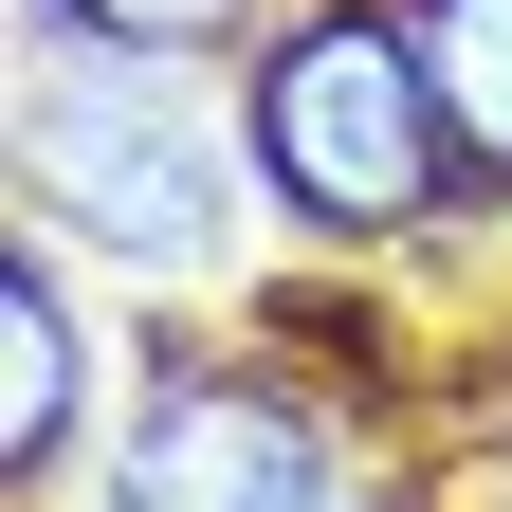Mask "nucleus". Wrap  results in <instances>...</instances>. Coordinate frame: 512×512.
Wrapping results in <instances>:
<instances>
[{"mask_svg": "<svg viewBox=\"0 0 512 512\" xmlns=\"http://www.w3.org/2000/svg\"><path fill=\"white\" fill-rule=\"evenodd\" d=\"M403 37H421L439 128H458V183L512 202V0H403Z\"/></svg>", "mask_w": 512, "mask_h": 512, "instance_id": "39448f33", "label": "nucleus"}, {"mask_svg": "<svg viewBox=\"0 0 512 512\" xmlns=\"http://www.w3.org/2000/svg\"><path fill=\"white\" fill-rule=\"evenodd\" d=\"M19 202H37L55 238L128 256V275H202V256L238 238V165H220L202 55L37 37V55H19Z\"/></svg>", "mask_w": 512, "mask_h": 512, "instance_id": "f257e3e1", "label": "nucleus"}, {"mask_svg": "<svg viewBox=\"0 0 512 512\" xmlns=\"http://www.w3.org/2000/svg\"><path fill=\"white\" fill-rule=\"evenodd\" d=\"M238 165L275 183L311 238H421L458 202V128L421 92L403 0H293L238 74Z\"/></svg>", "mask_w": 512, "mask_h": 512, "instance_id": "f03ea898", "label": "nucleus"}, {"mask_svg": "<svg viewBox=\"0 0 512 512\" xmlns=\"http://www.w3.org/2000/svg\"><path fill=\"white\" fill-rule=\"evenodd\" d=\"M74 421H92V330H74V293H55V256L19 238V275H0V476H55L74 458Z\"/></svg>", "mask_w": 512, "mask_h": 512, "instance_id": "20e7f679", "label": "nucleus"}, {"mask_svg": "<svg viewBox=\"0 0 512 512\" xmlns=\"http://www.w3.org/2000/svg\"><path fill=\"white\" fill-rule=\"evenodd\" d=\"M330 512H421V494L403 476H330Z\"/></svg>", "mask_w": 512, "mask_h": 512, "instance_id": "0eeeda50", "label": "nucleus"}, {"mask_svg": "<svg viewBox=\"0 0 512 512\" xmlns=\"http://www.w3.org/2000/svg\"><path fill=\"white\" fill-rule=\"evenodd\" d=\"M330 421L293 403L275 366H220V348H165L147 421L110 458V512H330Z\"/></svg>", "mask_w": 512, "mask_h": 512, "instance_id": "7ed1b4c3", "label": "nucleus"}, {"mask_svg": "<svg viewBox=\"0 0 512 512\" xmlns=\"http://www.w3.org/2000/svg\"><path fill=\"white\" fill-rule=\"evenodd\" d=\"M37 37H110V55H220V37H275L256 0H37Z\"/></svg>", "mask_w": 512, "mask_h": 512, "instance_id": "423d86ee", "label": "nucleus"}]
</instances>
